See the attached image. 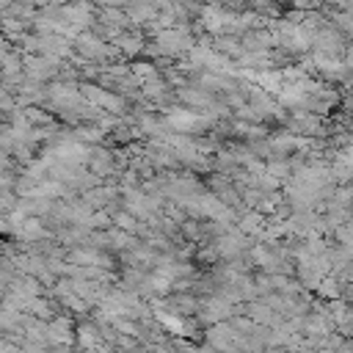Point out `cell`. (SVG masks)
I'll return each instance as SVG.
<instances>
[]
</instances>
